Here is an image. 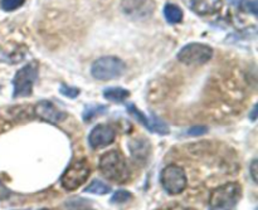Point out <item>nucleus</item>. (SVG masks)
I'll return each mask as SVG.
<instances>
[{
    "mask_svg": "<svg viewBox=\"0 0 258 210\" xmlns=\"http://www.w3.org/2000/svg\"><path fill=\"white\" fill-rule=\"evenodd\" d=\"M0 88H2V87H0Z\"/></svg>",
    "mask_w": 258,
    "mask_h": 210,
    "instance_id": "cd10ccee",
    "label": "nucleus"
},
{
    "mask_svg": "<svg viewBox=\"0 0 258 210\" xmlns=\"http://www.w3.org/2000/svg\"><path fill=\"white\" fill-rule=\"evenodd\" d=\"M98 168H100L102 175L107 180L113 181V183L123 184L125 181H127L128 176H130L125 158L116 150H111L103 154L100 159Z\"/></svg>",
    "mask_w": 258,
    "mask_h": 210,
    "instance_id": "f257e3e1",
    "label": "nucleus"
},
{
    "mask_svg": "<svg viewBox=\"0 0 258 210\" xmlns=\"http://www.w3.org/2000/svg\"><path fill=\"white\" fill-rule=\"evenodd\" d=\"M242 198V188L238 183H227L213 190L209 205L217 210H236Z\"/></svg>",
    "mask_w": 258,
    "mask_h": 210,
    "instance_id": "f03ea898",
    "label": "nucleus"
},
{
    "mask_svg": "<svg viewBox=\"0 0 258 210\" xmlns=\"http://www.w3.org/2000/svg\"><path fill=\"white\" fill-rule=\"evenodd\" d=\"M105 111H106L105 106H90V107L86 108L85 112H83V120L85 121L92 120V118L96 117V116L102 115Z\"/></svg>",
    "mask_w": 258,
    "mask_h": 210,
    "instance_id": "a211bd4d",
    "label": "nucleus"
},
{
    "mask_svg": "<svg viewBox=\"0 0 258 210\" xmlns=\"http://www.w3.org/2000/svg\"><path fill=\"white\" fill-rule=\"evenodd\" d=\"M111 186L107 184L102 183L101 180H93L87 188L85 189V193L90 194H97V195H105V194L110 193Z\"/></svg>",
    "mask_w": 258,
    "mask_h": 210,
    "instance_id": "dca6fc26",
    "label": "nucleus"
},
{
    "mask_svg": "<svg viewBox=\"0 0 258 210\" xmlns=\"http://www.w3.org/2000/svg\"><path fill=\"white\" fill-rule=\"evenodd\" d=\"M164 15L170 24H176V23H180L183 20V12H181L180 8L175 4H170V3L164 8Z\"/></svg>",
    "mask_w": 258,
    "mask_h": 210,
    "instance_id": "2eb2a0df",
    "label": "nucleus"
},
{
    "mask_svg": "<svg viewBox=\"0 0 258 210\" xmlns=\"http://www.w3.org/2000/svg\"><path fill=\"white\" fill-rule=\"evenodd\" d=\"M133 198L130 191L127 190H117L111 198V203L113 204H122V203H127L130 199Z\"/></svg>",
    "mask_w": 258,
    "mask_h": 210,
    "instance_id": "6ab92c4d",
    "label": "nucleus"
},
{
    "mask_svg": "<svg viewBox=\"0 0 258 210\" xmlns=\"http://www.w3.org/2000/svg\"><path fill=\"white\" fill-rule=\"evenodd\" d=\"M91 169L86 160H77L71 164L63 175L60 176V185L68 191H73L80 188L90 178Z\"/></svg>",
    "mask_w": 258,
    "mask_h": 210,
    "instance_id": "39448f33",
    "label": "nucleus"
},
{
    "mask_svg": "<svg viewBox=\"0 0 258 210\" xmlns=\"http://www.w3.org/2000/svg\"><path fill=\"white\" fill-rule=\"evenodd\" d=\"M128 148H130L131 156L135 161L144 164L148 160L149 154H150V144H149V141L144 140V138H136V140L130 141Z\"/></svg>",
    "mask_w": 258,
    "mask_h": 210,
    "instance_id": "ddd939ff",
    "label": "nucleus"
},
{
    "mask_svg": "<svg viewBox=\"0 0 258 210\" xmlns=\"http://www.w3.org/2000/svg\"><path fill=\"white\" fill-rule=\"evenodd\" d=\"M249 170H251L252 179H253L254 183H257V160L252 161L251 166H249Z\"/></svg>",
    "mask_w": 258,
    "mask_h": 210,
    "instance_id": "b1692460",
    "label": "nucleus"
},
{
    "mask_svg": "<svg viewBox=\"0 0 258 210\" xmlns=\"http://www.w3.org/2000/svg\"><path fill=\"white\" fill-rule=\"evenodd\" d=\"M39 210H47V209H39Z\"/></svg>",
    "mask_w": 258,
    "mask_h": 210,
    "instance_id": "bb28decb",
    "label": "nucleus"
},
{
    "mask_svg": "<svg viewBox=\"0 0 258 210\" xmlns=\"http://www.w3.org/2000/svg\"><path fill=\"white\" fill-rule=\"evenodd\" d=\"M121 9L133 19H145L153 15L155 3L154 0H122Z\"/></svg>",
    "mask_w": 258,
    "mask_h": 210,
    "instance_id": "6e6552de",
    "label": "nucleus"
},
{
    "mask_svg": "<svg viewBox=\"0 0 258 210\" xmlns=\"http://www.w3.org/2000/svg\"><path fill=\"white\" fill-rule=\"evenodd\" d=\"M10 195H12V193H10L9 189L0 181V200H7L10 198Z\"/></svg>",
    "mask_w": 258,
    "mask_h": 210,
    "instance_id": "5701e85b",
    "label": "nucleus"
},
{
    "mask_svg": "<svg viewBox=\"0 0 258 210\" xmlns=\"http://www.w3.org/2000/svg\"><path fill=\"white\" fill-rule=\"evenodd\" d=\"M256 106H254V108H253V111H252V112H253V113H252V116H251V118H252V120H256Z\"/></svg>",
    "mask_w": 258,
    "mask_h": 210,
    "instance_id": "a878e982",
    "label": "nucleus"
},
{
    "mask_svg": "<svg viewBox=\"0 0 258 210\" xmlns=\"http://www.w3.org/2000/svg\"><path fill=\"white\" fill-rule=\"evenodd\" d=\"M38 78V63L30 62L23 68H20L14 76L13 86H14V98H23L32 96L33 86Z\"/></svg>",
    "mask_w": 258,
    "mask_h": 210,
    "instance_id": "20e7f679",
    "label": "nucleus"
},
{
    "mask_svg": "<svg viewBox=\"0 0 258 210\" xmlns=\"http://www.w3.org/2000/svg\"><path fill=\"white\" fill-rule=\"evenodd\" d=\"M186 7L198 15H212L219 12L223 2L222 0H184Z\"/></svg>",
    "mask_w": 258,
    "mask_h": 210,
    "instance_id": "f8f14e48",
    "label": "nucleus"
},
{
    "mask_svg": "<svg viewBox=\"0 0 258 210\" xmlns=\"http://www.w3.org/2000/svg\"><path fill=\"white\" fill-rule=\"evenodd\" d=\"M116 138V131L110 125H97L88 136V144L92 149L106 148L111 145Z\"/></svg>",
    "mask_w": 258,
    "mask_h": 210,
    "instance_id": "9d476101",
    "label": "nucleus"
},
{
    "mask_svg": "<svg viewBox=\"0 0 258 210\" xmlns=\"http://www.w3.org/2000/svg\"><path fill=\"white\" fill-rule=\"evenodd\" d=\"M24 2L25 0H2V9L5 12H13L19 9Z\"/></svg>",
    "mask_w": 258,
    "mask_h": 210,
    "instance_id": "aec40b11",
    "label": "nucleus"
},
{
    "mask_svg": "<svg viewBox=\"0 0 258 210\" xmlns=\"http://www.w3.org/2000/svg\"><path fill=\"white\" fill-rule=\"evenodd\" d=\"M178 59L188 65H202L213 57V48L202 43H189L178 53Z\"/></svg>",
    "mask_w": 258,
    "mask_h": 210,
    "instance_id": "423d86ee",
    "label": "nucleus"
},
{
    "mask_svg": "<svg viewBox=\"0 0 258 210\" xmlns=\"http://www.w3.org/2000/svg\"><path fill=\"white\" fill-rule=\"evenodd\" d=\"M165 210H194V209L186 208V206H183V205H178V204H174V205L168 206Z\"/></svg>",
    "mask_w": 258,
    "mask_h": 210,
    "instance_id": "393cba45",
    "label": "nucleus"
},
{
    "mask_svg": "<svg viewBox=\"0 0 258 210\" xmlns=\"http://www.w3.org/2000/svg\"><path fill=\"white\" fill-rule=\"evenodd\" d=\"M232 5L237 8H243V9H247L248 12L256 14L257 13V5L256 0H228Z\"/></svg>",
    "mask_w": 258,
    "mask_h": 210,
    "instance_id": "f3484780",
    "label": "nucleus"
},
{
    "mask_svg": "<svg viewBox=\"0 0 258 210\" xmlns=\"http://www.w3.org/2000/svg\"><path fill=\"white\" fill-rule=\"evenodd\" d=\"M126 69V64L117 57H101L95 60L91 67V75L95 80L110 81L121 77Z\"/></svg>",
    "mask_w": 258,
    "mask_h": 210,
    "instance_id": "7ed1b4c3",
    "label": "nucleus"
},
{
    "mask_svg": "<svg viewBox=\"0 0 258 210\" xmlns=\"http://www.w3.org/2000/svg\"><path fill=\"white\" fill-rule=\"evenodd\" d=\"M160 183L166 193L170 195H178L186 188V175L180 166L170 164L161 171Z\"/></svg>",
    "mask_w": 258,
    "mask_h": 210,
    "instance_id": "0eeeda50",
    "label": "nucleus"
},
{
    "mask_svg": "<svg viewBox=\"0 0 258 210\" xmlns=\"http://www.w3.org/2000/svg\"><path fill=\"white\" fill-rule=\"evenodd\" d=\"M34 112L39 120L53 123V125H57V123L62 122L67 118V113L55 107L50 101H40V102H38L34 108Z\"/></svg>",
    "mask_w": 258,
    "mask_h": 210,
    "instance_id": "9b49d317",
    "label": "nucleus"
},
{
    "mask_svg": "<svg viewBox=\"0 0 258 210\" xmlns=\"http://www.w3.org/2000/svg\"><path fill=\"white\" fill-rule=\"evenodd\" d=\"M207 132H208V127L207 126H194V127L188 130L189 136H202Z\"/></svg>",
    "mask_w": 258,
    "mask_h": 210,
    "instance_id": "4be33fe9",
    "label": "nucleus"
},
{
    "mask_svg": "<svg viewBox=\"0 0 258 210\" xmlns=\"http://www.w3.org/2000/svg\"><path fill=\"white\" fill-rule=\"evenodd\" d=\"M128 96H130L128 91L121 87H110L103 91V97L108 101H113V102H122Z\"/></svg>",
    "mask_w": 258,
    "mask_h": 210,
    "instance_id": "4468645a",
    "label": "nucleus"
},
{
    "mask_svg": "<svg viewBox=\"0 0 258 210\" xmlns=\"http://www.w3.org/2000/svg\"><path fill=\"white\" fill-rule=\"evenodd\" d=\"M127 111L133 117H135L138 120V122H140L141 125L145 126L149 131L154 133H159V135H168L169 133V127L163 120H160L159 117H156L155 115L151 113L150 116H146L139 110L136 106H134L133 103H128L127 105Z\"/></svg>",
    "mask_w": 258,
    "mask_h": 210,
    "instance_id": "1a4fd4ad",
    "label": "nucleus"
},
{
    "mask_svg": "<svg viewBox=\"0 0 258 210\" xmlns=\"http://www.w3.org/2000/svg\"><path fill=\"white\" fill-rule=\"evenodd\" d=\"M59 92L62 93L63 96L70 98H76L78 95H80V90L76 87H70L67 85H60L59 87Z\"/></svg>",
    "mask_w": 258,
    "mask_h": 210,
    "instance_id": "412c9836",
    "label": "nucleus"
}]
</instances>
